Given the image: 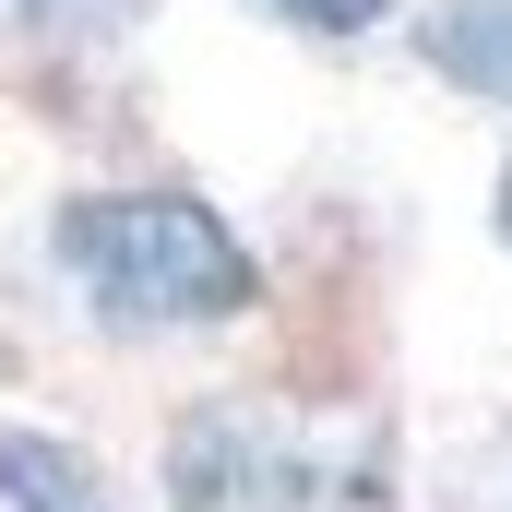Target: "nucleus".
Returning a JSON list of instances; mask_svg holds the SVG:
<instances>
[{
  "mask_svg": "<svg viewBox=\"0 0 512 512\" xmlns=\"http://www.w3.org/2000/svg\"><path fill=\"white\" fill-rule=\"evenodd\" d=\"M60 274L96 298L108 334H215L262 310V251L179 179H120V191H72L48 215Z\"/></svg>",
  "mask_w": 512,
  "mask_h": 512,
  "instance_id": "nucleus-1",
  "label": "nucleus"
},
{
  "mask_svg": "<svg viewBox=\"0 0 512 512\" xmlns=\"http://www.w3.org/2000/svg\"><path fill=\"white\" fill-rule=\"evenodd\" d=\"M155 489H167V512H286V501H310V465L262 405L203 393V405L167 417V477Z\"/></svg>",
  "mask_w": 512,
  "mask_h": 512,
  "instance_id": "nucleus-2",
  "label": "nucleus"
},
{
  "mask_svg": "<svg viewBox=\"0 0 512 512\" xmlns=\"http://www.w3.org/2000/svg\"><path fill=\"white\" fill-rule=\"evenodd\" d=\"M0 512H120V477L48 417H0Z\"/></svg>",
  "mask_w": 512,
  "mask_h": 512,
  "instance_id": "nucleus-3",
  "label": "nucleus"
},
{
  "mask_svg": "<svg viewBox=\"0 0 512 512\" xmlns=\"http://www.w3.org/2000/svg\"><path fill=\"white\" fill-rule=\"evenodd\" d=\"M417 60L477 96V108H512V0H429L417 12Z\"/></svg>",
  "mask_w": 512,
  "mask_h": 512,
  "instance_id": "nucleus-4",
  "label": "nucleus"
},
{
  "mask_svg": "<svg viewBox=\"0 0 512 512\" xmlns=\"http://www.w3.org/2000/svg\"><path fill=\"white\" fill-rule=\"evenodd\" d=\"M143 0H0V48H72V36H120Z\"/></svg>",
  "mask_w": 512,
  "mask_h": 512,
  "instance_id": "nucleus-5",
  "label": "nucleus"
},
{
  "mask_svg": "<svg viewBox=\"0 0 512 512\" xmlns=\"http://www.w3.org/2000/svg\"><path fill=\"white\" fill-rule=\"evenodd\" d=\"M262 12H274V24H298V36H334V48H346V36H382L405 0H262Z\"/></svg>",
  "mask_w": 512,
  "mask_h": 512,
  "instance_id": "nucleus-6",
  "label": "nucleus"
},
{
  "mask_svg": "<svg viewBox=\"0 0 512 512\" xmlns=\"http://www.w3.org/2000/svg\"><path fill=\"white\" fill-rule=\"evenodd\" d=\"M489 227H501V251H512V155H501V191H489Z\"/></svg>",
  "mask_w": 512,
  "mask_h": 512,
  "instance_id": "nucleus-7",
  "label": "nucleus"
}]
</instances>
